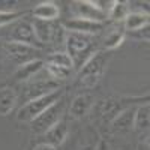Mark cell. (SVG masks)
<instances>
[{
  "label": "cell",
  "instance_id": "1",
  "mask_svg": "<svg viewBox=\"0 0 150 150\" xmlns=\"http://www.w3.org/2000/svg\"><path fill=\"white\" fill-rule=\"evenodd\" d=\"M65 42H66V53L71 56L74 62V69H78V71L98 51L95 35L66 32Z\"/></svg>",
  "mask_w": 150,
  "mask_h": 150
},
{
  "label": "cell",
  "instance_id": "2",
  "mask_svg": "<svg viewBox=\"0 0 150 150\" xmlns=\"http://www.w3.org/2000/svg\"><path fill=\"white\" fill-rule=\"evenodd\" d=\"M110 60H111V51L98 50L78 71V83L83 87H89V89L95 87L99 83V80L102 78Z\"/></svg>",
  "mask_w": 150,
  "mask_h": 150
},
{
  "label": "cell",
  "instance_id": "3",
  "mask_svg": "<svg viewBox=\"0 0 150 150\" xmlns=\"http://www.w3.org/2000/svg\"><path fill=\"white\" fill-rule=\"evenodd\" d=\"M62 96H63V92H62V89H57V90L48 93V95L32 99V101H29L27 104L21 105V108L17 112V119L20 122H26V123L33 122L38 116H41L48 107H51L54 102H57L59 99H62Z\"/></svg>",
  "mask_w": 150,
  "mask_h": 150
},
{
  "label": "cell",
  "instance_id": "4",
  "mask_svg": "<svg viewBox=\"0 0 150 150\" xmlns=\"http://www.w3.org/2000/svg\"><path fill=\"white\" fill-rule=\"evenodd\" d=\"M71 12L74 14V18H83L101 24L108 20V14L99 9L95 0H75L71 3Z\"/></svg>",
  "mask_w": 150,
  "mask_h": 150
},
{
  "label": "cell",
  "instance_id": "5",
  "mask_svg": "<svg viewBox=\"0 0 150 150\" xmlns=\"http://www.w3.org/2000/svg\"><path fill=\"white\" fill-rule=\"evenodd\" d=\"M62 112H63V101L59 99V101L54 102L51 107H48L41 116H38L33 122H30L32 131L35 134H38V135L45 134L50 128L54 126V125L60 120Z\"/></svg>",
  "mask_w": 150,
  "mask_h": 150
},
{
  "label": "cell",
  "instance_id": "6",
  "mask_svg": "<svg viewBox=\"0 0 150 150\" xmlns=\"http://www.w3.org/2000/svg\"><path fill=\"white\" fill-rule=\"evenodd\" d=\"M60 89V83L53 80L51 77L50 78H38L35 81H29L27 86L24 87V92L21 95V101H23V105L27 104L32 99H36V98H41L44 95H48L54 90Z\"/></svg>",
  "mask_w": 150,
  "mask_h": 150
},
{
  "label": "cell",
  "instance_id": "7",
  "mask_svg": "<svg viewBox=\"0 0 150 150\" xmlns=\"http://www.w3.org/2000/svg\"><path fill=\"white\" fill-rule=\"evenodd\" d=\"M38 53H39L38 48L26 45V44H18V42H11V41L3 44L5 57L18 66L27 63L30 60H35V54H38Z\"/></svg>",
  "mask_w": 150,
  "mask_h": 150
},
{
  "label": "cell",
  "instance_id": "8",
  "mask_svg": "<svg viewBox=\"0 0 150 150\" xmlns=\"http://www.w3.org/2000/svg\"><path fill=\"white\" fill-rule=\"evenodd\" d=\"M32 26L35 30V36L38 42L41 45H47V44H53L56 42L59 38H62V30L63 27L56 24L54 21H42V20H33Z\"/></svg>",
  "mask_w": 150,
  "mask_h": 150
},
{
  "label": "cell",
  "instance_id": "9",
  "mask_svg": "<svg viewBox=\"0 0 150 150\" xmlns=\"http://www.w3.org/2000/svg\"><path fill=\"white\" fill-rule=\"evenodd\" d=\"M9 41L11 42H18V44H26L30 47H42L38 42L36 36H35V30L32 26V21H15L12 26L11 32H9Z\"/></svg>",
  "mask_w": 150,
  "mask_h": 150
},
{
  "label": "cell",
  "instance_id": "10",
  "mask_svg": "<svg viewBox=\"0 0 150 150\" xmlns=\"http://www.w3.org/2000/svg\"><path fill=\"white\" fill-rule=\"evenodd\" d=\"M62 27L66 32H75V33H84V35H95L104 29V24L95 23L83 18H69L62 23Z\"/></svg>",
  "mask_w": 150,
  "mask_h": 150
},
{
  "label": "cell",
  "instance_id": "11",
  "mask_svg": "<svg viewBox=\"0 0 150 150\" xmlns=\"http://www.w3.org/2000/svg\"><path fill=\"white\" fill-rule=\"evenodd\" d=\"M122 110H123L122 108V102L116 101V99H102V101H98L95 104L96 114L101 117L104 122H110V123Z\"/></svg>",
  "mask_w": 150,
  "mask_h": 150
},
{
  "label": "cell",
  "instance_id": "12",
  "mask_svg": "<svg viewBox=\"0 0 150 150\" xmlns=\"http://www.w3.org/2000/svg\"><path fill=\"white\" fill-rule=\"evenodd\" d=\"M68 137V126H66V122L63 120H59L54 126H51L45 134H42V143L50 144V146H60L63 144L65 140Z\"/></svg>",
  "mask_w": 150,
  "mask_h": 150
},
{
  "label": "cell",
  "instance_id": "13",
  "mask_svg": "<svg viewBox=\"0 0 150 150\" xmlns=\"http://www.w3.org/2000/svg\"><path fill=\"white\" fill-rule=\"evenodd\" d=\"M137 107L123 108L119 114L111 120V126L117 132H128L134 129V116H135Z\"/></svg>",
  "mask_w": 150,
  "mask_h": 150
},
{
  "label": "cell",
  "instance_id": "14",
  "mask_svg": "<svg viewBox=\"0 0 150 150\" xmlns=\"http://www.w3.org/2000/svg\"><path fill=\"white\" fill-rule=\"evenodd\" d=\"M32 14L36 20L56 21L60 15V8L56 2H41L39 5H36L33 8Z\"/></svg>",
  "mask_w": 150,
  "mask_h": 150
},
{
  "label": "cell",
  "instance_id": "15",
  "mask_svg": "<svg viewBox=\"0 0 150 150\" xmlns=\"http://www.w3.org/2000/svg\"><path fill=\"white\" fill-rule=\"evenodd\" d=\"M44 65L45 63L41 59L30 60V62H27V63L18 66V69L14 72V78L17 81H30L36 74H39L44 69Z\"/></svg>",
  "mask_w": 150,
  "mask_h": 150
},
{
  "label": "cell",
  "instance_id": "16",
  "mask_svg": "<svg viewBox=\"0 0 150 150\" xmlns=\"http://www.w3.org/2000/svg\"><path fill=\"white\" fill-rule=\"evenodd\" d=\"M92 105H93V98H92V95L83 93V95H78V96L72 101L69 112H71V116H72L74 119H81V117H84L87 112H89V110L92 108Z\"/></svg>",
  "mask_w": 150,
  "mask_h": 150
},
{
  "label": "cell",
  "instance_id": "17",
  "mask_svg": "<svg viewBox=\"0 0 150 150\" xmlns=\"http://www.w3.org/2000/svg\"><path fill=\"white\" fill-rule=\"evenodd\" d=\"M18 102V93L14 87L0 89V116H8L12 112Z\"/></svg>",
  "mask_w": 150,
  "mask_h": 150
},
{
  "label": "cell",
  "instance_id": "18",
  "mask_svg": "<svg viewBox=\"0 0 150 150\" xmlns=\"http://www.w3.org/2000/svg\"><path fill=\"white\" fill-rule=\"evenodd\" d=\"M149 14H144V12H137V11H131L128 17L123 20L122 26L125 29V32H135L140 30L143 27L149 26Z\"/></svg>",
  "mask_w": 150,
  "mask_h": 150
},
{
  "label": "cell",
  "instance_id": "19",
  "mask_svg": "<svg viewBox=\"0 0 150 150\" xmlns=\"http://www.w3.org/2000/svg\"><path fill=\"white\" fill-rule=\"evenodd\" d=\"M125 38H126V32H125L122 23L116 24V26L107 33V36L104 38L102 47H104L105 51H112V50H116L117 47H120L123 44Z\"/></svg>",
  "mask_w": 150,
  "mask_h": 150
},
{
  "label": "cell",
  "instance_id": "20",
  "mask_svg": "<svg viewBox=\"0 0 150 150\" xmlns=\"http://www.w3.org/2000/svg\"><path fill=\"white\" fill-rule=\"evenodd\" d=\"M150 126V105L141 104L137 107L135 116H134V129L137 132H147Z\"/></svg>",
  "mask_w": 150,
  "mask_h": 150
},
{
  "label": "cell",
  "instance_id": "21",
  "mask_svg": "<svg viewBox=\"0 0 150 150\" xmlns=\"http://www.w3.org/2000/svg\"><path fill=\"white\" fill-rule=\"evenodd\" d=\"M129 14V6H128V2H117L114 6L111 8L110 14H108V18L112 20V21H117V23H123V20L128 17Z\"/></svg>",
  "mask_w": 150,
  "mask_h": 150
},
{
  "label": "cell",
  "instance_id": "22",
  "mask_svg": "<svg viewBox=\"0 0 150 150\" xmlns=\"http://www.w3.org/2000/svg\"><path fill=\"white\" fill-rule=\"evenodd\" d=\"M47 63H51V65H56V66H60V68L74 71V62H72V59L68 53H53L48 57Z\"/></svg>",
  "mask_w": 150,
  "mask_h": 150
},
{
  "label": "cell",
  "instance_id": "23",
  "mask_svg": "<svg viewBox=\"0 0 150 150\" xmlns=\"http://www.w3.org/2000/svg\"><path fill=\"white\" fill-rule=\"evenodd\" d=\"M44 71H47V74H48L53 80H56V81L66 80L69 75L72 74V71H69V69L60 68V66H56V65H51V63H45V65H44Z\"/></svg>",
  "mask_w": 150,
  "mask_h": 150
},
{
  "label": "cell",
  "instance_id": "24",
  "mask_svg": "<svg viewBox=\"0 0 150 150\" xmlns=\"http://www.w3.org/2000/svg\"><path fill=\"white\" fill-rule=\"evenodd\" d=\"M23 15H24V12H17V11L5 12V11H0V27H5V26H8V24L15 23Z\"/></svg>",
  "mask_w": 150,
  "mask_h": 150
},
{
  "label": "cell",
  "instance_id": "25",
  "mask_svg": "<svg viewBox=\"0 0 150 150\" xmlns=\"http://www.w3.org/2000/svg\"><path fill=\"white\" fill-rule=\"evenodd\" d=\"M126 36L132 38V39H138V41H149L150 38V33H149V26L147 27H143L140 30H135V32H128Z\"/></svg>",
  "mask_w": 150,
  "mask_h": 150
},
{
  "label": "cell",
  "instance_id": "26",
  "mask_svg": "<svg viewBox=\"0 0 150 150\" xmlns=\"http://www.w3.org/2000/svg\"><path fill=\"white\" fill-rule=\"evenodd\" d=\"M33 150H57V147L54 146H50V144H45V143H39L33 147Z\"/></svg>",
  "mask_w": 150,
  "mask_h": 150
},
{
  "label": "cell",
  "instance_id": "27",
  "mask_svg": "<svg viewBox=\"0 0 150 150\" xmlns=\"http://www.w3.org/2000/svg\"><path fill=\"white\" fill-rule=\"evenodd\" d=\"M95 150H110V146H108V143H107V141L101 140V141L98 143V146L95 147Z\"/></svg>",
  "mask_w": 150,
  "mask_h": 150
},
{
  "label": "cell",
  "instance_id": "28",
  "mask_svg": "<svg viewBox=\"0 0 150 150\" xmlns=\"http://www.w3.org/2000/svg\"><path fill=\"white\" fill-rule=\"evenodd\" d=\"M137 150H149V144H147V143H146V144H144V143H140L138 147H137Z\"/></svg>",
  "mask_w": 150,
  "mask_h": 150
},
{
  "label": "cell",
  "instance_id": "29",
  "mask_svg": "<svg viewBox=\"0 0 150 150\" xmlns=\"http://www.w3.org/2000/svg\"><path fill=\"white\" fill-rule=\"evenodd\" d=\"M80 150H95V147H93V146H84V147H81Z\"/></svg>",
  "mask_w": 150,
  "mask_h": 150
}]
</instances>
